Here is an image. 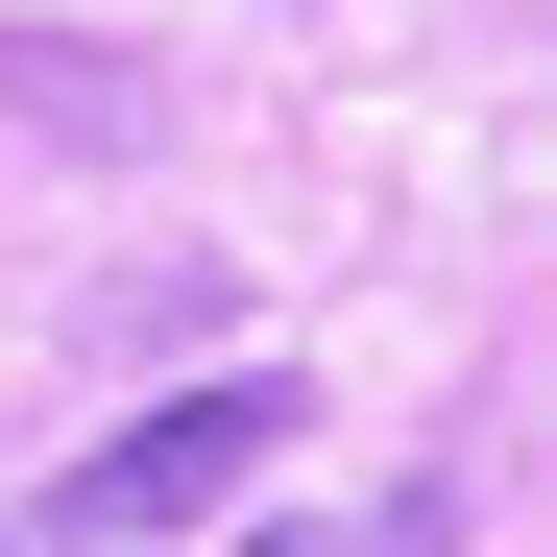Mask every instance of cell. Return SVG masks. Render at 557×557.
<instances>
[{"label":"cell","mask_w":557,"mask_h":557,"mask_svg":"<svg viewBox=\"0 0 557 557\" xmlns=\"http://www.w3.org/2000/svg\"><path fill=\"white\" fill-rule=\"evenodd\" d=\"M292 436H315V412L267 388V363H219V388H170V412H122L98 460H73V485H49V533H73V557H170V533H219Z\"/></svg>","instance_id":"cell-1"},{"label":"cell","mask_w":557,"mask_h":557,"mask_svg":"<svg viewBox=\"0 0 557 557\" xmlns=\"http://www.w3.org/2000/svg\"><path fill=\"white\" fill-rule=\"evenodd\" d=\"M243 557H363V533H243Z\"/></svg>","instance_id":"cell-2"},{"label":"cell","mask_w":557,"mask_h":557,"mask_svg":"<svg viewBox=\"0 0 557 557\" xmlns=\"http://www.w3.org/2000/svg\"><path fill=\"white\" fill-rule=\"evenodd\" d=\"M0 557H25V533H0Z\"/></svg>","instance_id":"cell-3"}]
</instances>
